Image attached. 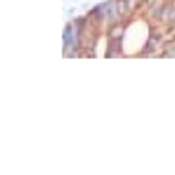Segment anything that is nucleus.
Segmentation results:
<instances>
[{"label": "nucleus", "instance_id": "1", "mask_svg": "<svg viewBox=\"0 0 175 175\" xmlns=\"http://www.w3.org/2000/svg\"><path fill=\"white\" fill-rule=\"evenodd\" d=\"M63 40H64V47H68L73 41V34H71V25H67L64 29V34H63Z\"/></svg>", "mask_w": 175, "mask_h": 175}]
</instances>
